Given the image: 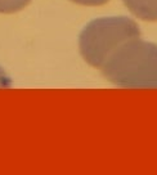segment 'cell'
Returning a JSON list of instances; mask_svg holds the SVG:
<instances>
[{
  "label": "cell",
  "mask_w": 157,
  "mask_h": 175,
  "mask_svg": "<svg viewBox=\"0 0 157 175\" xmlns=\"http://www.w3.org/2000/svg\"><path fill=\"white\" fill-rule=\"evenodd\" d=\"M135 17L144 21H157V0H122Z\"/></svg>",
  "instance_id": "3"
},
{
  "label": "cell",
  "mask_w": 157,
  "mask_h": 175,
  "mask_svg": "<svg viewBox=\"0 0 157 175\" xmlns=\"http://www.w3.org/2000/svg\"><path fill=\"white\" fill-rule=\"evenodd\" d=\"M71 2L80 4V5H88V6H97V5H103L108 0H71Z\"/></svg>",
  "instance_id": "5"
},
{
  "label": "cell",
  "mask_w": 157,
  "mask_h": 175,
  "mask_svg": "<svg viewBox=\"0 0 157 175\" xmlns=\"http://www.w3.org/2000/svg\"><path fill=\"white\" fill-rule=\"evenodd\" d=\"M31 0H0V13H15L23 9Z\"/></svg>",
  "instance_id": "4"
},
{
  "label": "cell",
  "mask_w": 157,
  "mask_h": 175,
  "mask_svg": "<svg viewBox=\"0 0 157 175\" xmlns=\"http://www.w3.org/2000/svg\"><path fill=\"white\" fill-rule=\"evenodd\" d=\"M100 71L109 83L121 88H157V45L139 37L124 43Z\"/></svg>",
  "instance_id": "1"
},
{
  "label": "cell",
  "mask_w": 157,
  "mask_h": 175,
  "mask_svg": "<svg viewBox=\"0 0 157 175\" xmlns=\"http://www.w3.org/2000/svg\"><path fill=\"white\" fill-rule=\"evenodd\" d=\"M138 37L139 26L129 17H104L84 27L78 37V48L86 63L100 70L117 48Z\"/></svg>",
  "instance_id": "2"
},
{
  "label": "cell",
  "mask_w": 157,
  "mask_h": 175,
  "mask_svg": "<svg viewBox=\"0 0 157 175\" xmlns=\"http://www.w3.org/2000/svg\"><path fill=\"white\" fill-rule=\"evenodd\" d=\"M4 81H8L4 77V74H3V70H0V85H4Z\"/></svg>",
  "instance_id": "6"
}]
</instances>
